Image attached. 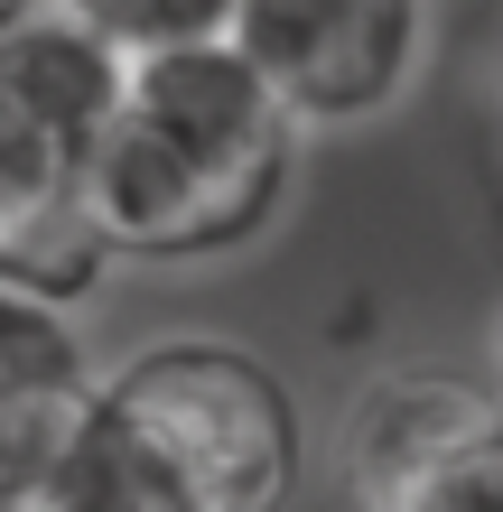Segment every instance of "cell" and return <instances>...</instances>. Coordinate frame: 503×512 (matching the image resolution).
I'll list each match as a JSON object with an SVG mask.
<instances>
[{
    "label": "cell",
    "mask_w": 503,
    "mask_h": 512,
    "mask_svg": "<svg viewBox=\"0 0 503 512\" xmlns=\"http://www.w3.org/2000/svg\"><path fill=\"white\" fill-rule=\"evenodd\" d=\"M224 38L261 66L299 131H345L410 94L429 0H233Z\"/></svg>",
    "instance_id": "obj_3"
},
{
    "label": "cell",
    "mask_w": 503,
    "mask_h": 512,
    "mask_svg": "<svg viewBox=\"0 0 503 512\" xmlns=\"http://www.w3.org/2000/svg\"><path fill=\"white\" fill-rule=\"evenodd\" d=\"M299 122L233 38L140 47L112 122L84 149V196L122 261H224L280 215Z\"/></svg>",
    "instance_id": "obj_1"
},
{
    "label": "cell",
    "mask_w": 503,
    "mask_h": 512,
    "mask_svg": "<svg viewBox=\"0 0 503 512\" xmlns=\"http://www.w3.org/2000/svg\"><path fill=\"white\" fill-rule=\"evenodd\" d=\"M410 512H503V419H494L476 447H457V457L438 466V485L410 503Z\"/></svg>",
    "instance_id": "obj_9"
},
{
    "label": "cell",
    "mask_w": 503,
    "mask_h": 512,
    "mask_svg": "<svg viewBox=\"0 0 503 512\" xmlns=\"http://www.w3.org/2000/svg\"><path fill=\"white\" fill-rule=\"evenodd\" d=\"M103 382L84 373V336L56 298L0 289V512H28L66 457L94 438Z\"/></svg>",
    "instance_id": "obj_4"
},
{
    "label": "cell",
    "mask_w": 503,
    "mask_h": 512,
    "mask_svg": "<svg viewBox=\"0 0 503 512\" xmlns=\"http://www.w3.org/2000/svg\"><path fill=\"white\" fill-rule=\"evenodd\" d=\"M131 56L84 0H0V103L28 112L38 131L94 149L131 84Z\"/></svg>",
    "instance_id": "obj_6"
},
{
    "label": "cell",
    "mask_w": 503,
    "mask_h": 512,
    "mask_svg": "<svg viewBox=\"0 0 503 512\" xmlns=\"http://www.w3.org/2000/svg\"><path fill=\"white\" fill-rule=\"evenodd\" d=\"M122 47H177V38H224L233 0H84Z\"/></svg>",
    "instance_id": "obj_8"
},
{
    "label": "cell",
    "mask_w": 503,
    "mask_h": 512,
    "mask_svg": "<svg viewBox=\"0 0 503 512\" xmlns=\"http://www.w3.org/2000/svg\"><path fill=\"white\" fill-rule=\"evenodd\" d=\"M28 512H187V503H177V485L112 429V419H94V438L66 457V475H56Z\"/></svg>",
    "instance_id": "obj_7"
},
{
    "label": "cell",
    "mask_w": 503,
    "mask_h": 512,
    "mask_svg": "<svg viewBox=\"0 0 503 512\" xmlns=\"http://www.w3.org/2000/svg\"><path fill=\"white\" fill-rule=\"evenodd\" d=\"M103 419L168 475L187 512H289L299 494V401L261 354L224 336H159L112 364Z\"/></svg>",
    "instance_id": "obj_2"
},
{
    "label": "cell",
    "mask_w": 503,
    "mask_h": 512,
    "mask_svg": "<svg viewBox=\"0 0 503 512\" xmlns=\"http://www.w3.org/2000/svg\"><path fill=\"white\" fill-rule=\"evenodd\" d=\"M503 419V382L476 373H448V364H410V373H382L364 401H354V429H345V494L354 512H410L438 466L457 447H476Z\"/></svg>",
    "instance_id": "obj_5"
}]
</instances>
